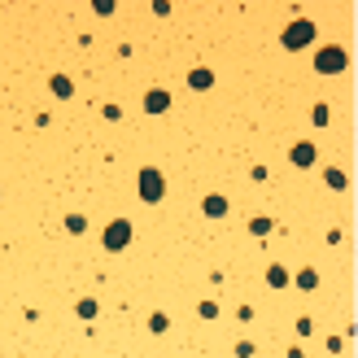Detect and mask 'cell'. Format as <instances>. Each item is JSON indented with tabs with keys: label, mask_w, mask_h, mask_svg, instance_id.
Returning a JSON list of instances; mask_svg holds the SVG:
<instances>
[{
	"label": "cell",
	"mask_w": 358,
	"mask_h": 358,
	"mask_svg": "<svg viewBox=\"0 0 358 358\" xmlns=\"http://www.w3.org/2000/svg\"><path fill=\"white\" fill-rule=\"evenodd\" d=\"M345 66H350L345 48H319V57H315V70L319 75H341Z\"/></svg>",
	"instance_id": "1"
},
{
	"label": "cell",
	"mask_w": 358,
	"mask_h": 358,
	"mask_svg": "<svg viewBox=\"0 0 358 358\" xmlns=\"http://www.w3.org/2000/svg\"><path fill=\"white\" fill-rule=\"evenodd\" d=\"M162 192H166V179H162V171H153V166L140 171V197L153 205V201H162Z\"/></svg>",
	"instance_id": "2"
},
{
	"label": "cell",
	"mask_w": 358,
	"mask_h": 358,
	"mask_svg": "<svg viewBox=\"0 0 358 358\" xmlns=\"http://www.w3.org/2000/svg\"><path fill=\"white\" fill-rule=\"evenodd\" d=\"M311 40H315V22H306V18H297L284 31V48H306Z\"/></svg>",
	"instance_id": "3"
},
{
	"label": "cell",
	"mask_w": 358,
	"mask_h": 358,
	"mask_svg": "<svg viewBox=\"0 0 358 358\" xmlns=\"http://www.w3.org/2000/svg\"><path fill=\"white\" fill-rule=\"evenodd\" d=\"M127 240H132V223H127V219H114L105 227V249L118 254V249H127Z\"/></svg>",
	"instance_id": "4"
},
{
	"label": "cell",
	"mask_w": 358,
	"mask_h": 358,
	"mask_svg": "<svg viewBox=\"0 0 358 358\" xmlns=\"http://www.w3.org/2000/svg\"><path fill=\"white\" fill-rule=\"evenodd\" d=\"M166 105H171V96L162 92V88H153L149 96H144V109H149V114H162V109H166Z\"/></svg>",
	"instance_id": "5"
},
{
	"label": "cell",
	"mask_w": 358,
	"mask_h": 358,
	"mask_svg": "<svg viewBox=\"0 0 358 358\" xmlns=\"http://www.w3.org/2000/svg\"><path fill=\"white\" fill-rule=\"evenodd\" d=\"M293 162H297V166H311V162H315V144H297V149H293Z\"/></svg>",
	"instance_id": "6"
},
{
	"label": "cell",
	"mask_w": 358,
	"mask_h": 358,
	"mask_svg": "<svg viewBox=\"0 0 358 358\" xmlns=\"http://www.w3.org/2000/svg\"><path fill=\"white\" fill-rule=\"evenodd\" d=\"M205 215H210V219H223V215H227V201H223V197H205Z\"/></svg>",
	"instance_id": "7"
},
{
	"label": "cell",
	"mask_w": 358,
	"mask_h": 358,
	"mask_svg": "<svg viewBox=\"0 0 358 358\" xmlns=\"http://www.w3.org/2000/svg\"><path fill=\"white\" fill-rule=\"evenodd\" d=\"M188 84H192V88H210V84H215V75H210V70H192Z\"/></svg>",
	"instance_id": "8"
},
{
	"label": "cell",
	"mask_w": 358,
	"mask_h": 358,
	"mask_svg": "<svg viewBox=\"0 0 358 358\" xmlns=\"http://www.w3.org/2000/svg\"><path fill=\"white\" fill-rule=\"evenodd\" d=\"M267 284H271V288H284V284H288L284 267H271V271H267Z\"/></svg>",
	"instance_id": "9"
},
{
	"label": "cell",
	"mask_w": 358,
	"mask_h": 358,
	"mask_svg": "<svg viewBox=\"0 0 358 358\" xmlns=\"http://www.w3.org/2000/svg\"><path fill=\"white\" fill-rule=\"evenodd\" d=\"M297 284H302V288H315V284H319V275H315V271H311V267H306V271H302V275H297Z\"/></svg>",
	"instance_id": "10"
},
{
	"label": "cell",
	"mask_w": 358,
	"mask_h": 358,
	"mask_svg": "<svg viewBox=\"0 0 358 358\" xmlns=\"http://www.w3.org/2000/svg\"><path fill=\"white\" fill-rule=\"evenodd\" d=\"M53 92H57V96H70L75 88H70V79H61V75H57V79H53Z\"/></svg>",
	"instance_id": "11"
}]
</instances>
